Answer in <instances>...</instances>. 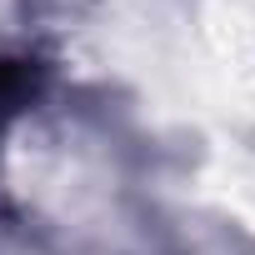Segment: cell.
<instances>
[{
    "label": "cell",
    "mask_w": 255,
    "mask_h": 255,
    "mask_svg": "<svg viewBox=\"0 0 255 255\" xmlns=\"http://www.w3.org/2000/svg\"><path fill=\"white\" fill-rule=\"evenodd\" d=\"M35 95V65L30 60H0V105H20Z\"/></svg>",
    "instance_id": "cell-1"
}]
</instances>
